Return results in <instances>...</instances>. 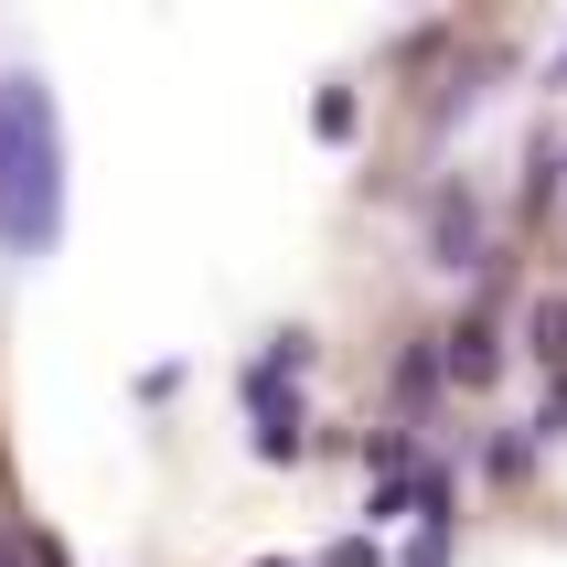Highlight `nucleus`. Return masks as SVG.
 Masks as SVG:
<instances>
[{
    "label": "nucleus",
    "instance_id": "1",
    "mask_svg": "<svg viewBox=\"0 0 567 567\" xmlns=\"http://www.w3.org/2000/svg\"><path fill=\"white\" fill-rule=\"evenodd\" d=\"M64 236V118L43 64H0V247L43 257Z\"/></svg>",
    "mask_w": 567,
    "mask_h": 567
},
{
    "label": "nucleus",
    "instance_id": "2",
    "mask_svg": "<svg viewBox=\"0 0 567 567\" xmlns=\"http://www.w3.org/2000/svg\"><path fill=\"white\" fill-rule=\"evenodd\" d=\"M472 247H482V215L461 204V193H440V257H450V268H472Z\"/></svg>",
    "mask_w": 567,
    "mask_h": 567
},
{
    "label": "nucleus",
    "instance_id": "3",
    "mask_svg": "<svg viewBox=\"0 0 567 567\" xmlns=\"http://www.w3.org/2000/svg\"><path fill=\"white\" fill-rule=\"evenodd\" d=\"M536 343H546V353H567V300H536Z\"/></svg>",
    "mask_w": 567,
    "mask_h": 567
},
{
    "label": "nucleus",
    "instance_id": "4",
    "mask_svg": "<svg viewBox=\"0 0 567 567\" xmlns=\"http://www.w3.org/2000/svg\"><path fill=\"white\" fill-rule=\"evenodd\" d=\"M257 567H279V557H257Z\"/></svg>",
    "mask_w": 567,
    "mask_h": 567
}]
</instances>
